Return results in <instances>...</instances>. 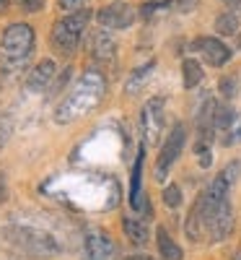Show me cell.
<instances>
[{
  "mask_svg": "<svg viewBox=\"0 0 241 260\" xmlns=\"http://www.w3.org/2000/svg\"><path fill=\"white\" fill-rule=\"evenodd\" d=\"M106 91V78L96 71V68H89L83 73V78L78 81V86L70 91L68 99H62V104L57 107L55 112V120L57 122H73L83 115H89L94 107L101 102Z\"/></svg>",
  "mask_w": 241,
  "mask_h": 260,
  "instance_id": "obj_1",
  "label": "cell"
},
{
  "mask_svg": "<svg viewBox=\"0 0 241 260\" xmlns=\"http://www.w3.org/2000/svg\"><path fill=\"white\" fill-rule=\"evenodd\" d=\"M34 50V29L29 24H11L3 31V60L8 68H21Z\"/></svg>",
  "mask_w": 241,
  "mask_h": 260,
  "instance_id": "obj_2",
  "label": "cell"
},
{
  "mask_svg": "<svg viewBox=\"0 0 241 260\" xmlns=\"http://www.w3.org/2000/svg\"><path fill=\"white\" fill-rule=\"evenodd\" d=\"M8 242L26 257H55L57 255V242L47 232H39V229L13 226L8 229Z\"/></svg>",
  "mask_w": 241,
  "mask_h": 260,
  "instance_id": "obj_3",
  "label": "cell"
},
{
  "mask_svg": "<svg viewBox=\"0 0 241 260\" xmlns=\"http://www.w3.org/2000/svg\"><path fill=\"white\" fill-rule=\"evenodd\" d=\"M184 141H187V130H184L182 122H177V125L171 127V133H169V138H166V143H164V148H161V156H158V161H156V180H158V182L166 180L169 167L177 161V156L182 154Z\"/></svg>",
  "mask_w": 241,
  "mask_h": 260,
  "instance_id": "obj_4",
  "label": "cell"
},
{
  "mask_svg": "<svg viewBox=\"0 0 241 260\" xmlns=\"http://www.w3.org/2000/svg\"><path fill=\"white\" fill-rule=\"evenodd\" d=\"M96 21H99L101 29H130L135 21V8L117 0V3L106 6L96 13Z\"/></svg>",
  "mask_w": 241,
  "mask_h": 260,
  "instance_id": "obj_5",
  "label": "cell"
},
{
  "mask_svg": "<svg viewBox=\"0 0 241 260\" xmlns=\"http://www.w3.org/2000/svg\"><path fill=\"white\" fill-rule=\"evenodd\" d=\"M192 52H203V57L208 60V65H213V68H221V65H226L231 60V50L223 45L221 39H213V37H200L192 42Z\"/></svg>",
  "mask_w": 241,
  "mask_h": 260,
  "instance_id": "obj_6",
  "label": "cell"
},
{
  "mask_svg": "<svg viewBox=\"0 0 241 260\" xmlns=\"http://www.w3.org/2000/svg\"><path fill=\"white\" fill-rule=\"evenodd\" d=\"M164 99L156 96V99H150L145 104V110H143V130H145V138L148 143H158L161 138V127H164Z\"/></svg>",
  "mask_w": 241,
  "mask_h": 260,
  "instance_id": "obj_7",
  "label": "cell"
},
{
  "mask_svg": "<svg viewBox=\"0 0 241 260\" xmlns=\"http://www.w3.org/2000/svg\"><path fill=\"white\" fill-rule=\"evenodd\" d=\"M86 252L89 260H117V245L106 232H91L86 237Z\"/></svg>",
  "mask_w": 241,
  "mask_h": 260,
  "instance_id": "obj_8",
  "label": "cell"
},
{
  "mask_svg": "<svg viewBox=\"0 0 241 260\" xmlns=\"http://www.w3.org/2000/svg\"><path fill=\"white\" fill-rule=\"evenodd\" d=\"M50 39H52V47H55L57 52L73 55V52H75V47H78V39H81V34H78V31H73V29H70V24L62 18V21H57V24L52 26Z\"/></svg>",
  "mask_w": 241,
  "mask_h": 260,
  "instance_id": "obj_9",
  "label": "cell"
},
{
  "mask_svg": "<svg viewBox=\"0 0 241 260\" xmlns=\"http://www.w3.org/2000/svg\"><path fill=\"white\" fill-rule=\"evenodd\" d=\"M89 52H91L94 60H99V62H109V60L114 57L117 42H114L112 34H109V29H99V31L91 34V47H89Z\"/></svg>",
  "mask_w": 241,
  "mask_h": 260,
  "instance_id": "obj_10",
  "label": "cell"
},
{
  "mask_svg": "<svg viewBox=\"0 0 241 260\" xmlns=\"http://www.w3.org/2000/svg\"><path fill=\"white\" fill-rule=\"evenodd\" d=\"M55 71H57L55 60H42V62H36L34 68H31V73H29V78H26L29 91H34V94L45 91L47 86L52 83V78H55Z\"/></svg>",
  "mask_w": 241,
  "mask_h": 260,
  "instance_id": "obj_11",
  "label": "cell"
},
{
  "mask_svg": "<svg viewBox=\"0 0 241 260\" xmlns=\"http://www.w3.org/2000/svg\"><path fill=\"white\" fill-rule=\"evenodd\" d=\"M184 232H187V237H189L192 242H200L203 234H208L205 216H203V208L197 206V201H194V206H192V211L187 216V221H184Z\"/></svg>",
  "mask_w": 241,
  "mask_h": 260,
  "instance_id": "obj_12",
  "label": "cell"
},
{
  "mask_svg": "<svg viewBox=\"0 0 241 260\" xmlns=\"http://www.w3.org/2000/svg\"><path fill=\"white\" fill-rule=\"evenodd\" d=\"M156 240H158V252L164 255V260H182V247L169 237L166 226L156 229Z\"/></svg>",
  "mask_w": 241,
  "mask_h": 260,
  "instance_id": "obj_13",
  "label": "cell"
},
{
  "mask_svg": "<svg viewBox=\"0 0 241 260\" xmlns=\"http://www.w3.org/2000/svg\"><path fill=\"white\" fill-rule=\"evenodd\" d=\"M122 226H125V234H127L135 245H145V242H148V226H145V221L133 219V216H125Z\"/></svg>",
  "mask_w": 241,
  "mask_h": 260,
  "instance_id": "obj_14",
  "label": "cell"
},
{
  "mask_svg": "<svg viewBox=\"0 0 241 260\" xmlns=\"http://www.w3.org/2000/svg\"><path fill=\"white\" fill-rule=\"evenodd\" d=\"M182 78H184V89H197L203 81V65L197 60H184L182 62Z\"/></svg>",
  "mask_w": 241,
  "mask_h": 260,
  "instance_id": "obj_15",
  "label": "cell"
},
{
  "mask_svg": "<svg viewBox=\"0 0 241 260\" xmlns=\"http://www.w3.org/2000/svg\"><path fill=\"white\" fill-rule=\"evenodd\" d=\"M153 65H156V62H145V65H140V68L138 71H133V73H130V78H127V83H125V91L127 94H138L140 89H143V83H145V78L153 73Z\"/></svg>",
  "mask_w": 241,
  "mask_h": 260,
  "instance_id": "obj_16",
  "label": "cell"
},
{
  "mask_svg": "<svg viewBox=\"0 0 241 260\" xmlns=\"http://www.w3.org/2000/svg\"><path fill=\"white\" fill-rule=\"evenodd\" d=\"M215 31H218V34H223V37H233V34H238V16H236L233 11L221 13V16L215 18Z\"/></svg>",
  "mask_w": 241,
  "mask_h": 260,
  "instance_id": "obj_17",
  "label": "cell"
},
{
  "mask_svg": "<svg viewBox=\"0 0 241 260\" xmlns=\"http://www.w3.org/2000/svg\"><path fill=\"white\" fill-rule=\"evenodd\" d=\"M233 120H236V112L231 110V107L228 104H218V110H215V130H228Z\"/></svg>",
  "mask_w": 241,
  "mask_h": 260,
  "instance_id": "obj_18",
  "label": "cell"
},
{
  "mask_svg": "<svg viewBox=\"0 0 241 260\" xmlns=\"http://www.w3.org/2000/svg\"><path fill=\"white\" fill-rule=\"evenodd\" d=\"M89 18H91V8H83V11H75V13H70V16L65 18V21L70 24V29H73V31L83 34L86 24H89Z\"/></svg>",
  "mask_w": 241,
  "mask_h": 260,
  "instance_id": "obj_19",
  "label": "cell"
},
{
  "mask_svg": "<svg viewBox=\"0 0 241 260\" xmlns=\"http://www.w3.org/2000/svg\"><path fill=\"white\" fill-rule=\"evenodd\" d=\"M218 89H221V94H223L226 99H233V96L238 94V81H236V76H223L221 81H218Z\"/></svg>",
  "mask_w": 241,
  "mask_h": 260,
  "instance_id": "obj_20",
  "label": "cell"
},
{
  "mask_svg": "<svg viewBox=\"0 0 241 260\" xmlns=\"http://www.w3.org/2000/svg\"><path fill=\"white\" fill-rule=\"evenodd\" d=\"M164 203H166L169 208H179V203H182V190H179L177 185H166V187H164Z\"/></svg>",
  "mask_w": 241,
  "mask_h": 260,
  "instance_id": "obj_21",
  "label": "cell"
},
{
  "mask_svg": "<svg viewBox=\"0 0 241 260\" xmlns=\"http://www.w3.org/2000/svg\"><path fill=\"white\" fill-rule=\"evenodd\" d=\"M57 8L65 13H75V11L89 8V0H57Z\"/></svg>",
  "mask_w": 241,
  "mask_h": 260,
  "instance_id": "obj_22",
  "label": "cell"
},
{
  "mask_svg": "<svg viewBox=\"0 0 241 260\" xmlns=\"http://www.w3.org/2000/svg\"><path fill=\"white\" fill-rule=\"evenodd\" d=\"M194 154H197V159H200V167H210L213 164V156H210V146L205 143V141H197V148H194Z\"/></svg>",
  "mask_w": 241,
  "mask_h": 260,
  "instance_id": "obj_23",
  "label": "cell"
},
{
  "mask_svg": "<svg viewBox=\"0 0 241 260\" xmlns=\"http://www.w3.org/2000/svg\"><path fill=\"white\" fill-rule=\"evenodd\" d=\"M238 172H241V164L238 161H231V164H226V169H223V180L228 182V185H233L236 180H238Z\"/></svg>",
  "mask_w": 241,
  "mask_h": 260,
  "instance_id": "obj_24",
  "label": "cell"
},
{
  "mask_svg": "<svg viewBox=\"0 0 241 260\" xmlns=\"http://www.w3.org/2000/svg\"><path fill=\"white\" fill-rule=\"evenodd\" d=\"M18 3H21V8H24L26 13H36V11L45 8V0H18Z\"/></svg>",
  "mask_w": 241,
  "mask_h": 260,
  "instance_id": "obj_25",
  "label": "cell"
},
{
  "mask_svg": "<svg viewBox=\"0 0 241 260\" xmlns=\"http://www.w3.org/2000/svg\"><path fill=\"white\" fill-rule=\"evenodd\" d=\"M177 3H179V8H182V11H189V8H194L197 0H177Z\"/></svg>",
  "mask_w": 241,
  "mask_h": 260,
  "instance_id": "obj_26",
  "label": "cell"
},
{
  "mask_svg": "<svg viewBox=\"0 0 241 260\" xmlns=\"http://www.w3.org/2000/svg\"><path fill=\"white\" fill-rule=\"evenodd\" d=\"M125 260H153L150 255H143V252H135V255H127Z\"/></svg>",
  "mask_w": 241,
  "mask_h": 260,
  "instance_id": "obj_27",
  "label": "cell"
},
{
  "mask_svg": "<svg viewBox=\"0 0 241 260\" xmlns=\"http://www.w3.org/2000/svg\"><path fill=\"white\" fill-rule=\"evenodd\" d=\"M8 6H11V0H0V13L8 11Z\"/></svg>",
  "mask_w": 241,
  "mask_h": 260,
  "instance_id": "obj_28",
  "label": "cell"
},
{
  "mask_svg": "<svg viewBox=\"0 0 241 260\" xmlns=\"http://www.w3.org/2000/svg\"><path fill=\"white\" fill-rule=\"evenodd\" d=\"M6 138H8V130H3V133H0V146L6 143Z\"/></svg>",
  "mask_w": 241,
  "mask_h": 260,
  "instance_id": "obj_29",
  "label": "cell"
},
{
  "mask_svg": "<svg viewBox=\"0 0 241 260\" xmlns=\"http://www.w3.org/2000/svg\"><path fill=\"white\" fill-rule=\"evenodd\" d=\"M223 3H231L233 6V3H238V0H223Z\"/></svg>",
  "mask_w": 241,
  "mask_h": 260,
  "instance_id": "obj_30",
  "label": "cell"
},
{
  "mask_svg": "<svg viewBox=\"0 0 241 260\" xmlns=\"http://www.w3.org/2000/svg\"><path fill=\"white\" fill-rule=\"evenodd\" d=\"M233 260H241V252H236V255H233Z\"/></svg>",
  "mask_w": 241,
  "mask_h": 260,
  "instance_id": "obj_31",
  "label": "cell"
}]
</instances>
